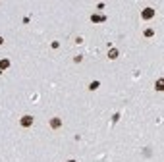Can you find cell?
Here are the masks:
<instances>
[{
	"mask_svg": "<svg viewBox=\"0 0 164 162\" xmlns=\"http://www.w3.org/2000/svg\"><path fill=\"white\" fill-rule=\"evenodd\" d=\"M89 89H91V91H95V89H98V81H93V83L89 85Z\"/></svg>",
	"mask_w": 164,
	"mask_h": 162,
	"instance_id": "obj_8",
	"label": "cell"
},
{
	"mask_svg": "<svg viewBox=\"0 0 164 162\" xmlns=\"http://www.w3.org/2000/svg\"><path fill=\"white\" fill-rule=\"evenodd\" d=\"M68 162H75V160H68Z\"/></svg>",
	"mask_w": 164,
	"mask_h": 162,
	"instance_id": "obj_11",
	"label": "cell"
},
{
	"mask_svg": "<svg viewBox=\"0 0 164 162\" xmlns=\"http://www.w3.org/2000/svg\"><path fill=\"white\" fill-rule=\"evenodd\" d=\"M60 125H62V120H60V118H52L50 120V127L52 129H58Z\"/></svg>",
	"mask_w": 164,
	"mask_h": 162,
	"instance_id": "obj_4",
	"label": "cell"
},
{
	"mask_svg": "<svg viewBox=\"0 0 164 162\" xmlns=\"http://www.w3.org/2000/svg\"><path fill=\"white\" fill-rule=\"evenodd\" d=\"M164 89V79H158L157 81V91H162Z\"/></svg>",
	"mask_w": 164,
	"mask_h": 162,
	"instance_id": "obj_7",
	"label": "cell"
},
{
	"mask_svg": "<svg viewBox=\"0 0 164 162\" xmlns=\"http://www.w3.org/2000/svg\"><path fill=\"white\" fill-rule=\"evenodd\" d=\"M118 56H120V52H118V48H110V50H108V58H110V60H116Z\"/></svg>",
	"mask_w": 164,
	"mask_h": 162,
	"instance_id": "obj_5",
	"label": "cell"
},
{
	"mask_svg": "<svg viewBox=\"0 0 164 162\" xmlns=\"http://www.w3.org/2000/svg\"><path fill=\"white\" fill-rule=\"evenodd\" d=\"M19 124H21V127H31V125H33V116L25 114L21 120H19Z\"/></svg>",
	"mask_w": 164,
	"mask_h": 162,
	"instance_id": "obj_1",
	"label": "cell"
},
{
	"mask_svg": "<svg viewBox=\"0 0 164 162\" xmlns=\"http://www.w3.org/2000/svg\"><path fill=\"white\" fill-rule=\"evenodd\" d=\"M8 68H10V60H6V58L0 60V71H2V70H8Z\"/></svg>",
	"mask_w": 164,
	"mask_h": 162,
	"instance_id": "obj_6",
	"label": "cell"
},
{
	"mask_svg": "<svg viewBox=\"0 0 164 162\" xmlns=\"http://www.w3.org/2000/svg\"><path fill=\"white\" fill-rule=\"evenodd\" d=\"M153 35H154L153 29H147V31H145V37H153Z\"/></svg>",
	"mask_w": 164,
	"mask_h": 162,
	"instance_id": "obj_9",
	"label": "cell"
},
{
	"mask_svg": "<svg viewBox=\"0 0 164 162\" xmlns=\"http://www.w3.org/2000/svg\"><path fill=\"white\" fill-rule=\"evenodd\" d=\"M2 43H4V39H2V37H0V44H2Z\"/></svg>",
	"mask_w": 164,
	"mask_h": 162,
	"instance_id": "obj_10",
	"label": "cell"
},
{
	"mask_svg": "<svg viewBox=\"0 0 164 162\" xmlns=\"http://www.w3.org/2000/svg\"><path fill=\"white\" fill-rule=\"evenodd\" d=\"M91 21L93 23H104L106 21V15L104 14H93L91 15Z\"/></svg>",
	"mask_w": 164,
	"mask_h": 162,
	"instance_id": "obj_2",
	"label": "cell"
},
{
	"mask_svg": "<svg viewBox=\"0 0 164 162\" xmlns=\"http://www.w3.org/2000/svg\"><path fill=\"white\" fill-rule=\"evenodd\" d=\"M141 18H143V19H151V18H154V10H153V8H145V10L141 12Z\"/></svg>",
	"mask_w": 164,
	"mask_h": 162,
	"instance_id": "obj_3",
	"label": "cell"
}]
</instances>
